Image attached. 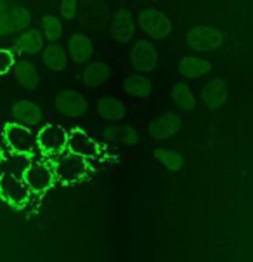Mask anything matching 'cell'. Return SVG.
Instances as JSON below:
<instances>
[{
    "label": "cell",
    "instance_id": "6da1fadb",
    "mask_svg": "<svg viewBox=\"0 0 253 262\" xmlns=\"http://www.w3.org/2000/svg\"><path fill=\"white\" fill-rule=\"evenodd\" d=\"M52 172L54 179L61 184H73L82 181L88 172V163L85 158L73 153H63L52 162Z\"/></svg>",
    "mask_w": 253,
    "mask_h": 262
},
{
    "label": "cell",
    "instance_id": "2e32d148",
    "mask_svg": "<svg viewBox=\"0 0 253 262\" xmlns=\"http://www.w3.org/2000/svg\"><path fill=\"white\" fill-rule=\"evenodd\" d=\"M177 70H179V73L184 75L186 78H199L210 72L212 63L208 59H203V57L188 56L179 61Z\"/></svg>",
    "mask_w": 253,
    "mask_h": 262
},
{
    "label": "cell",
    "instance_id": "7402d4cb",
    "mask_svg": "<svg viewBox=\"0 0 253 262\" xmlns=\"http://www.w3.org/2000/svg\"><path fill=\"white\" fill-rule=\"evenodd\" d=\"M123 89H125L128 96L141 97V99L153 94V83L144 75H130V77H127L125 82H123Z\"/></svg>",
    "mask_w": 253,
    "mask_h": 262
},
{
    "label": "cell",
    "instance_id": "277c9868",
    "mask_svg": "<svg viewBox=\"0 0 253 262\" xmlns=\"http://www.w3.org/2000/svg\"><path fill=\"white\" fill-rule=\"evenodd\" d=\"M37 137V146L47 157H56V155H63L66 151V144H68V132L64 130L61 125H49L42 127L38 130Z\"/></svg>",
    "mask_w": 253,
    "mask_h": 262
},
{
    "label": "cell",
    "instance_id": "30bf717a",
    "mask_svg": "<svg viewBox=\"0 0 253 262\" xmlns=\"http://www.w3.org/2000/svg\"><path fill=\"white\" fill-rule=\"evenodd\" d=\"M130 63L141 73H149L158 63L156 47L149 40H139L130 49Z\"/></svg>",
    "mask_w": 253,
    "mask_h": 262
},
{
    "label": "cell",
    "instance_id": "9a60e30c",
    "mask_svg": "<svg viewBox=\"0 0 253 262\" xmlns=\"http://www.w3.org/2000/svg\"><path fill=\"white\" fill-rule=\"evenodd\" d=\"M68 52L75 63H85V61L90 59L92 54H94V46H92L90 38H88L87 35L77 33L70 38Z\"/></svg>",
    "mask_w": 253,
    "mask_h": 262
},
{
    "label": "cell",
    "instance_id": "d4e9b609",
    "mask_svg": "<svg viewBox=\"0 0 253 262\" xmlns=\"http://www.w3.org/2000/svg\"><path fill=\"white\" fill-rule=\"evenodd\" d=\"M170 96H172V101H174L180 110H184V112H189V110H193L194 106H196V97L193 96L189 85H186L184 82H177L175 85L172 87Z\"/></svg>",
    "mask_w": 253,
    "mask_h": 262
},
{
    "label": "cell",
    "instance_id": "603a6c76",
    "mask_svg": "<svg viewBox=\"0 0 253 262\" xmlns=\"http://www.w3.org/2000/svg\"><path fill=\"white\" fill-rule=\"evenodd\" d=\"M97 112L104 120H111V122H118L125 117L127 108L125 104L120 99H114V97H104V99L99 101L97 104Z\"/></svg>",
    "mask_w": 253,
    "mask_h": 262
},
{
    "label": "cell",
    "instance_id": "7c38bea8",
    "mask_svg": "<svg viewBox=\"0 0 253 262\" xmlns=\"http://www.w3.org/2000/svg\"><path fill=\"white\" fill-rule=\"evenodd\" d=\"M134 30L135 25L132 12L127 11V9H120L113 19H111V38L120 43H127L134 37Z\"/></svg>",
    "mask_w": 253,
    "mask_h": 262
},
{
    "label": "cell",
    "instance_id": "ba28073f",
    "mask_svg": "<svg viewBox=\"0 0 253 262\" xmlns=\"http://www.w3.org/2000/svg\"><path fill=\"white\" fill-rule=\"evenodd\" d=\"M66 149L73 155H78L82 158H97L101 155V146L92 139L82 128H72L68 132V144Z\"/></svg>",
    "mask_w": 253,
    "mask_h": 262
},
{
    "label": "cell",
    "instance_id": "4dcf8cb0",
    "mask_svg": "<svg viewBox=\"0 0 253 262\" xmlns=\"http://www.w3.org/2000/svg\"><path fill=\"white\" fill-rule=\"evenodd\" d=\"M2 158H4V149H2V144H0V162H2Z\"/></svg>",
    "mask_w": 253,
    "mask_h": 262
},
{
    "label": "cell",
    "instance_id": "484cf974",
    "mask_svg": "<svg viewBox=\"0 0 253 262\" xmlns=\"http://www.w3.org/2000/svg\"><path fill=\"white\" fill-rule=\"evenodd\" d=\"M154 157H156L158 162L170 172H179L182 168V163H184V158H182L180 153L165 149V148H158L154 151Z\"/></svg>",
    "mask_w": 253,
    "mask_h": 262
},
{
    "label": "cell",
    "instance_id": "e0dca14e",
    "mask_svg": "<svg viewBox=\"0 0 253 262\" xmlns=\"http://www.w3.org/2000/svg\"><path fill=\"white\" fill-rule=\"evenodd\" d=\"M14 49L23 54H28V56H33V54H38L40 51L43 49V35L40 30L37 28H32L28 32H25L17 38V42L14 43Z\"/></svg>",
    "mask_w": 253,
    "mask_h": 262
},
{
    "label": "cell",
    "instance_id": "7a4b0ae2",
    "mask_svg": "<svg viewBox=\"0 0 253 262\" xmlns=\"http://www.w3.org/2000/svg\"><path fill=\"white\" fill-rule=\"evenodd\" d=\"M4 141L9 149L21 157H32L37 149V137L30 127L17 122H9L4 127Z\"/></svg>",
    "mask_w": 253,
    "mask_h": 262
},
{
    "label": "cell",
    "instance_id": "9c48e42d",
    "mask_svg": "<svg viewBox=\"0 0 253 262\" xmlns=\"http://www.w3.org/2000/svg\"><path fill=\"white\" fill-rule=\"evenodd\" d=\"M56 110L64 117L70 118H77L82 117L83 113H87L88 103L83 97V94H80L77 91H72V89H64L57 94L56 101H54Z\"/></svg>",
    "mask_w": 253,
    "mask_h": 262
},
{
    "label": "cell",
    "instance_id": "4316f807",
    "mask_svg": "<svg viewBox=\"0 0 253 262\" xmlns=\"http://www.w3.org/2000/svg\"><path fill=\"white\" fill-rule=\"evenodd\" d=\"M42 30L49 42H56L63 35V23L56 16H43L42 17Z\"/></svg>",
    "mask_w": 253,
    "mask_h": 262
},
{
    "label": "cell",
    "instance_id": "44dd1931",
    "mask_svg": "<svg viewBox=\"0 0 253 262\" xmlns=\"http://www.w3.org/2000/svg\"><path fill=\"white\" fill-rule=\"evenodd\" d=\"M109 78V66L101 61H94L83 70V83L88 89L101 87Z\"/></svg>",
    "mask_w": 253,
    "mask_h": 262
},
{
    "label": "cell",
    "instance_id": "8992f818",
    "mask_svg": "<svg viewBox=\"0 0 253 262\" xmlns=\"http://www.w3.org/2000/svg\"><path fill=\"white\" fill-rule=\"evenodd\" d=\"M141 30L148 33L151 38L163 40L172 33V21L158 9H144L137 17Z\"/></svg>",
    "mask_w": 253,
    "mask_h": 262
},
{
    "label": "cell",
    "instance_id": "3957f363",
    "mask_svg": "<svg viewBox=\"0 0 253 262\" xmlns=\"http://www.w3.org/2000/svg\"><path fill=\"white\" fill-rule=\"evenodd\" d=\"M30 189L26 188L21 177H17L12 172H2L0 174V198L7 202L11 207L21 208L28 203L30 200Z\"/></svg>",
    "mask_w": 253,
    "mask_h": 262
},
{
    "label": "cell",
    "instance_id": "ffe728a7",
    "mask_svg": "<svg viewBox=\"0 0 253 262\" xmlns=\"http://www.w3.org/2000/svg\"><path fill=\"white\" fill-rule=\"evenodd\" d=\"M14 73H16V78L19 80V83L23 85L26 91H35L40 83V77H38V72L35 70V66L30 63V61H17L14 63Z\"/></svg>",
    "mask_w": 253,
    "mask_h": 262
},
{
    "label": "cell",
    "instance_id": "d6986e66",
    "mask_svg": "<svg viewBox=\"0 0 253 262\" xmlns=\"http://www.w3.org/2000/svg\"><path fill=\"white\" fill-rule=\"evenodd\" d=\"M42 61L52 72H63L68 68V56L63 51V47L56 46V43L42 49Z\"/></svg>",
    "mask_w": 253,
    "mask_h": 262
},
{
    "label": "cell",
    "instance_id": "ac0fdd59",
    "mask_svg": "<svg viewBox=\"0 0 253 262\" xmlns=\"http://www.w3.org/2000/svg\"><path fill=\"white\" fill-rule=\"evenodd\" d=\"M103 139L108 143H120L125 146H135L139 143V134L128 125H118V127H108L103 132Z\"/></svg>",
    "mask_w": 253,
    "mask_h": 262
},
{
    "label": "cell",
    "instance_id": "5b68a950",
    "mask_svg": "<svg viewBox=\"0 0 253 262\" xmlns=\"http://www.w3.org/2000/svg\"><path fill=\"white\" fill-rule=\"evenodd\" d=\"M23 183L26 184V188L30 189V193L35 194H42L45 193L56 184L54 179V172L49 163L43 162H35L30 163L23 172Z\"/></svg>",
    "mask_w": 253,
    "mask_h": 262
},
{
    "label": "cell",
    "instance_id": "f546056e",
    "mask_svg": "<svg viewBox=\"0 0 253 262\" xmlns=\"http://www.w3.org/2000/svg\"><path fill=\"white\" fill-rule=\"evenodd\" d=\"M0 11H6V0H0Z\"/></svg>",
    "mask_w": 253,
    "mask_h": 262
},
{
    "label": "cell",
    "instance_id": "cb8c5ba5",
    "mask_svg": "<svg viewBox=\"0 0 253 262\" xmlns=\"http://www.w3.org/2000/svg\"><path fill=\"white\" fill-rule=\"evenodd\" d=\"M12 117L25 123H37L42 118V110L32 101H17L12 106Z\"/></svg>",
    "mask_w": 253,
    "mask_h": 262
},
{
    "label": "cell",
    "instance_id": "f1b7e54d",
    "mask_svg": "<svg viewBox=\"0 0 253 262\" xmlns=\"http://www.w3.org/2000/svg\"><path fill=\"white\" fill-rule=\"evenodd\" d=\"M78 0H61V16L64 19H73L77 16Z\"/></svg>",
    "mask_w": 253,
    "mask_h": 262
},
{
    "label": "cell",
    "instance_id": "83f0119b",
    "mask_svg": "<svg viewBox=\"0 0 253 262\" xmlns=\"http://www.w3.org/2000/svg\"><path fill=\"white\" fill-rule=\"evenodd\" d=\"M14 63H16L14 54L11 51H7V49H0V77L11 72L14 68Z\"/></svg>",
    "mask_w": 253,
    "mask_h": 262
},
{
    "label": "cell",
    "instance_id": "5bb4252c",
    "mask_svg": "<svg viewBox=\"0 0 253 262\" xmlns=\"http://www.w3.org/2000/svg\"><path fill=\"white\" fill-rule=\"evenodd\" d=\"M201 99L208 108L217 110L227 99V83L222 78H215L208 82L201 91Z\"/></svg>",
    "mask_w": 253,
    "mask_h": 262
},
{
    "label": "cell",
    "instance_id": "4fadbf2b",
    "mask_svg": "<svg viewBox=\"0 0 253 262\" xmlns=\"http://www.w3.org/2000/svg\"><path fill=\"white\" fill-rule=\"evenodd\" d=\"M180 125H182V120L179 115L165 113L151 123L149 134L153 136L154 139H168L170 136H174L180 130Z\"/></svg>",
    "mask_w": 253,
    "mask_h": 262
},
{
    "label": "cell",
    "instance_id": "52a82bcc",
    "mask_svg": "<svg viewBox=\"0 0 253 262\" xmlns=\"http://www.w3.org/2000/svg\"><path fill=\"white\" fill-rule=\"evenodd\" d=\"M224 42V35L220 30L212 28V26H194L188 33V46L193 51L208 52L212 49H217Z\"/></svg>",
    "mask_w": 253,
    "mask_h": 262
},
{
    "label": "cell",
    "instance_id": "8fae6325",
    "mask_svg": "<svg viewBox=\"0 0 253 262\" xmlns=\"http://www.w3.org/2000/svg\"><path fill=\"white\" fill-rule=\"evenodd\" d=\"M30 21H32V16L25 7H14L4 12L0 17V37H9V35L23 32L28 28Z\"/></svg>",
    "mask_w": 253,
    "mask_h": 262
}]
</instances>
